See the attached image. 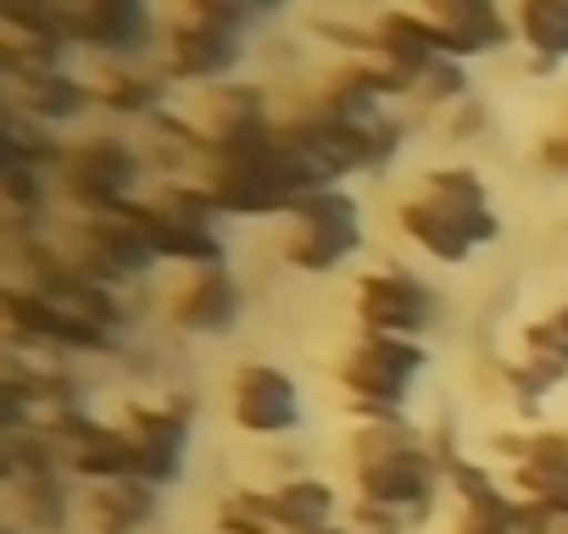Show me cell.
Here are the masks:
<instances>
[{"label":"cell","mask_w":568,"mask_h":534,"mask_svg":"<svg viewBox=\"0 0 568 534\" xmlns=\"http://www.w3.org/2000/svg\"><path fill=\"white\" fill-rule=\"evenodd\" d=\"M201 184L217 217H291L318 189H335V178L284 134V123L212 140Z\"/></svg>","instance_id":"cell-1"},{"label":"cell","mask_w":568,"mask_h":534,"mask_svg":"<svg viewBox=\"0 0 568 534\" xmlns=\"http://www.w3.org/2000/svg\"><path fill=\"white\" fill-rule=\"evenodd\" d=\"M352 479H357V501L402 512L418 528V523H429V512L440 501L446 462L435 456L429 434L413 418L357 423L352 429Z\"/></svg>","instance_id":"cell-2"},{"label":"cell","mask_w":568,"mask_h":534,"mask_svg":"<svg viewBox=\"0 0 568 534\" xmlns=\"http://www.w3.org/2000/svg\"><path fill=\"white\" fill-rule=\"evenodd\" d=\"M262 23L256 7L240 0H179L162 23V51L156 68L168 84H229L234 68L245 62V29Z\"/></svg>","instance_id":"cell-3"},{"label":"cell","mask_w":568,"mask_h":534,"mask_svg":"<svg viewBox=\"0 0 568 534\" xmlns=\"http://www.w3.org/2000/svg\"><path fill=\"white\" fill-rule=\"evenodd\" d=\"M424 368H429L424 340L357 335L335 362V384L357 423H390V418H407V401H413V384Z\"/></svg>","instance_id":"cell-4"},{"label":"cell","mask_w":568,"mask_h":534,"mask_svg":"<svg viewBox=\"0 0 568 534\" xmlns=\"http://www.w3.org/2000/svg\"><path fill=\"white\" fill-rule=\"evenodd\" d=\"M145 178H151L145 145H134L123 134H84L68 145V162L57 173V195L68 201L73 217H101V212L140 201Z\"/></svg>","instance_id":"cell-5"},{"label":"cell","mask_w":568,"mask_h":534,"mask_svg":"<svg viewBox=\"0 0 568 534\" xmlns=\"http://www.w3.org/2000/svg\"><path fill=\"white\" fill-rule=\"evenodd\" d=\"M62 256L79 267L84 279H95L101 290H129V285H145L156 274V250L134 217V201L118 206V212H101V217H68L62 228H51Z\"/></svg>","instance_id":"cell-6"},{"label":"cell","mask_w":568,"mask_h":534,"mask_svg":"<svg viewBox=\"0 0 568 534\" xmlns=\"http://www.w3.org/2000/svg\"><path fill=\"white\" fill-rule=\"evenodd\" d=\"M0 490H7V523L23 534H62L73 517V490L68 468L51 451V440L34 434H0Z\"/></svg>","instance_id":"cell-7"},{"label":"cell","mask_w":568,"mask_h":534,"mask_svg":"<svg viewBox=\"0 0 568 534\" xmlns=\"http://www.w3.org/2000/svg\"><path fill=\"white\" fill-rule=\"evenodd\" d=\"M0 329H7V351H29V357H51V362H68V357H118L123 351V335L45 301L40 290L7 279L0 290Z\"/></svg>","instance_id":"cell-8"},{"label":"cell","mask_w":568,"mask_h":534,"mask_svg":"<svg viewBox=\"0 0 568 534\" xmlns=\"http://www.w3.org/2000/svg\"><path fill=\"white\" fill-rule=\"evenodd\" d=\"M363 245H368V212L346 184L318 189L313 201H302L291 217H284V239H278L284 261L307 279H324V274H335V267H346L352 256H363Z\"/></svg>","instance_id":"cell-9"},{"label":"cell","mask_w":568,"mask_h":534,"mask_svg":"<svg viewBox=\"0 0 568 534\" xmlns=\"http://www.w3.org/2000/svg\"><path fill=\"white\" fill-rule=\"evenodd\" d=\"M57 12L73 51H84L95 68H129L162 51V18L145 0H62Z\"/></svg>","instance_id":"cell-10"},{"label":"cell","mask_w":568,"mask_h":534,"mask_svg":"<svg viewBox=\"0 0 568 534\" xmlns=\"http://www.w3.org/2000/svg\"><path fill=\"white\" fill-rule=\"evenodd\" d=\"M118 423L134 445V479L151 490H168L184 479L190 462V429H195V396H162V401H123Z\"/></svg>","instance_id":"cell-11"},{"label":"cell","mask_w":568,"mask_h":534,"mask_svg":"<svg viewBox=\"0 0 568 534\" xmlns=\"http://www.w3.org/2000/svg\"><path fill=\"white\" fill-rule=\"evenodd\" d=\"M40 434L51 440V451L62 456L68 479L79 484H118V479H134V445L123 434L118 418H95L90 407H73V412H57L40 423Z\"/></svg>","instance_id":"cell-12"},{"label":"cell","mask_w":568,"mask_h":534,"mask_svg":"<svg viewBox=\"0 0 568 534\" xmlns=\"http://www.w3.org/2000/svg\"><path fill=\"white\" fill-rule=\"evenodd\" d=\"M352 312L363 335L424 340L440 324V296L418 274H407V267H368L352 290Z\"/></svg>","instance_id":"cell-13"},{"label":"cell","mask_w":568,"mask_h":534,"mask_svg":"<svg viewBox=\"0 0 568 534\" xmlns=\"http://www.w3.org/2000/svg\"><path fill=\"white\" fill-rule=\"evenodd\" d=\"M229 418L251 440H284L307 423L302 384L278 362H240L229 379Z\"/></svg>","instance_id":"cell-14"},{"label":"cell","mask_w":568,"mask_h":534,"mask_svg":"<svg viewBox=\"0 0 568 534\" xmlns=\"http://www.w3.org/2000/svg\"><path fill=\"white\" fill-rule=\"evenodd\" d=\"M245 290L229 267H195L168 290V324L190 340H223L240 329Z\"/></svg>","instance_id":"cell-15"},{"label":"cell","mask_w":568,"mask_h":534,"mask_svg":"<svg viewBox=\"0 0 568 534\" xmlns=\"http://www.w3.org/2000/svg\"><path fill=\"white\" fill-rule=\"evenodd\" d=\"M0 90H7V112H23L45 129H68L84 112H95L90 79L68 68H0Z\"/></svg>","instance_id":"cell-16"},{"label":"cell","mask_w":568,"mask_h":534,"mask_svg":"<svg viewBox=\"0 0 568 534\" xmlns=\"http://www.w3.org/2000/svg\"><path fill=\"white\" fill-rule=\"evenodd\" d=\"M490 451L513 462V495H518V501L568 506V429L496 434Z\"/></svg>","instance_id":"cell-17"},{"label":"cell","mask_w":568,"mask_h":534,"mask_svg":"<svg viewBox=\"0 0 568 534\" xmlns=\"http://www.w3.org/2000/svg\"><path fill=\"white\" fill-rule=\"evenodd\" d=\"M446 57L452 62H474V57H496L518 40L513 18L496 7V0H435V7H424Z\"/></svg>","instance_id":"cell-18"},{"label":"cell","mask_w":568,"mask_h":534,"mask_svg":"<svg viewBox=\"0 0 568 534\" xmlns=\"http://www.w3.org/2000/svg\"><path fill=\"white\" fill-rule=\"evenodd\" d=\"M418 189L429 195V201H440L463 228H468V239L485 250V245H496L501 239V212H496V201H490V184H485V173L479 167H468V162H446V167H429L424 178H418Z\"/></svg>","instance_id":"cell-19"},{"label":"cell","mask_w":568,"mask_h":534,"mask_svg":"<svg viewBox=\"0 0 568 534\" xmlns=\"http://www.w3.org/2000/svg\"><path fill=\"white\" fill-rule=\"evenodd\" d=\"M73 40L57 7H7L0 12V68H68Z\"/></svg>","instance_id":"cell-20"},{"label":"cell","mask_w":568,"mask_h":534,"mask_svg":"<svg viewBox=\"0 0 568 534\" xmlns=\"http://www.w3.org/2000/svg\"><path fill=\"white\" fill-rule=\"evenodd\" d=\"M368 29H374V57H379L385 68H396V73L407 79V90H413V79H418L424 68H435V62L446 57V45H440L429 12L390 7V12H374ZM407 101H413V95H407Z\"/></svg>","instance_id":"cell-21"},{"label":"cell","mask_w":568,"mask_h":534,"mask_svg":"<svg viewBox=\"0 0 568 534\" xmlns=\"http://www.w3.org/2000/svg\"><path fill=\"white\" fill-rule=\"evenodd\" d=\"M190 117H195V123H201L212 140H229V134H251V129H267V123H278L267 84H251V79H229V84L195 90V101H190Z\"/></svg>","instance_id":"cell-22"},{"label":"cell","mask_w":568,"mask_h":534,"mask_svg":"<svg viewBox=\"0 0 568 534\" xmlns=\"http://www.w3.org/2000/svg\"><path fill=\"white\" fill-rule=\"evenodd\" d=\"M396 234L413 245V250H424L429 261H440V267H463L479 245L468 239V228L440 206V201H429L424 189H413L407 201H396Z\"/></svg>","instance_id":"cell-23"},{"label":"cell","mask_w":568,"mask_h":534,"mask_svg":"<svg viewBox=\"0 0 568 534\" xmlns=\"http://www.w3.org/2000/svg\"><path fill=\"white\" fill-rule=\"evenodd\" d=\"M267 512H273L278 534L329 528V523H341V490L324 473H291V479L267 484Z\"/></svg>","instance_id":"cell-24"},{"label":"cell","mask_w":568,"mask_h":534,"mask_svg":"<svg viewBox=\"0 0 568 534\" xmlns=\"http://www.w3.org/2000/svg\"><path fill=\"white\" fill-rule=\"evenodd\" d=\"M90 90H95V106L112 112V117H140V123H151V117L168 106V79H162V68H151V62L90 68Z\"/></svg>","instance_id":"cell-25"},{"label":"cell","mask_w":568,"mask_h":534,"mask_svg":"<svg viewBox=\"0 0 568 534\" xmlns=\"http://www.w3.org/2000/svg\"><path fill=\"white\" fill-rule=\"evenodd\" d=\"M156 512H162V490H151L140 479L84 490V523L95 534H145L156 523Z\"/></svg>","instance_id":"cell-26"},{"label":"cell","mask_w":568,"mask_h":534,"mask_svg":"<svg viewBox=\"0 0 568 534\" xmlns=\"http://www.w3.org/2000/svg\"><path fill=\"white\" fill-rule=\"evenodd\" d=\"M0 162H23V167H40L57 178L68 162V140L23 112H0Z\"/></svg>","instance_id":"cell-27"},{"label":"cell","mask_w":568,"mask_h":534,"mask_svg":"<svg viewBox=\"0 0 568 534\" xmlns=\"http://www.w3.org/2000/svg\"><path fill=\"white\" fill-rule=\"evenodd\" d=\"M518 357H524L540 379L568 384V296H562L546 318H535V324L518 329Z\"/></svg>","instance_id":"cell-28"},{"label":"cell","mask_w":568,"mask_h":534,"mask_svg":"<svg viewBox=\"0 0 568 534\" xmlns=\"http://www.w3.org/2000/svg\"><path fill=\"white\" fill-rule=\"evenodd\" d=\"M518 45L540 62H568V0H518L513 12Z\"/></svg>","instance_id":"cell-29"},{"label":"cell","mask_w":568,"mask_h":534,"mask_svg":"<svg viewBox=\"0 0 568 534\" xmlns=\"http://www.w3.org/2000/svg\"><path fill=\"white\" fill-rule=\"evenodd\" d=\"M463 101H474V84H468V62H452V57H440L435 68H424L418 79H413V106L418 112H452V106H463Z\"/></svg>","instance_id":"cell-30"},{"label":"cell","mask_w":568,"mask_h":534,"mask_svg":"<svg viewBox=\"0 0 568 534\" xmlns=\"http://www.w3.org/2000/svg\"><path fill=\"white\" fill-rule=\"evenodd\" d=\"M212 523H217V534H278V523H273V512H267V490H251V484L229 490V495L217 501Z\"/></svg>","instance_id":"cell-31"},{"label":"cell","mask_w":568,"mask_h":534,"mask_svg":"<svg viewBox=\"0 0 568 534\" xmlns=\"http://www.w3.org/2000/svg\"><path fill=\"white\" fill-rule=\"evenodd\" d=\"M496 373H501V384H507V401L518 407V418H529V423H535V418H540V401H546L557 384H551V379H540V373H535L524 357H507Z\"/></svg>","instance_id":"cell-32"},{"label":"cell","mask_w":568,"mask_h":534,"mask_svg":"<svg viewBox=\"0 0 568 534\" xmlns=\"http://www.w3.org/2000/svg\"><path fill=\"white\" fill-rule=\"evenodd\" d=\"M440 129H446L452 145H468V140H479V134L490 129V106H485V101H463V106H452V112L440 117Z\"/></svg>","instance_id":"cell-33"},{"label":"cell","mask_w":568,"mask_h":534,"mask_svg":"<svg viewBox=\"0 0 568 534\" xmlns=\"http://www.w3.org/2000/svg\"><path fill=\"white\" fill-rule=\"evenodd\" d=\"M346 528L352 534H413V523L402 512H385V506H368V501H352Z\"/></svg>","instance_id":"cell-34"},{"label":"cell","mask_w":568,"mask_h":534,"mask_svg":"<svg viewBox=\"0 0 568 534\" xmlns=\"http://www.w3.org/2000/svg\"><path fill=\"white\" fill-rule=\"evenodd\" d=\"M535 167L551 173V178H568V123L535 140Z\"/></svg>","instance_id":"cell-35"},{"label":"cell","mask_w":568,"mask_h":534,"mask_svg":"<svg viewBox=\"0 0 568 534\" xmlns=\"http://www.w3.org/2000/svg\"><path fill=\"white\" fill-rule=\"evenodd\" d=\"M518 528H524V534H568V506H540V501H524Z\"/></svg>","instance_id":"cell-36"},{"label":"cell","mask_w":568,"mask_h":534,"mask_svg":"<svg viewBox=\"0 0 568 534\" xmlns=\"http://www.w3.org/2000/svg\"><path fill=\"white\" fill-rule=\"evenodd\" d=\"M524 73H529V79H557L562 68H557V62H540V57H529V62H524Z\"/></svg>","instance_id":"cell-37"},{"label":"cell","mask_w":568,"mask_h":534,"mask_svg":"<svg viewBox=\"0 0 568 534\" xmlns=\"http://www.w3.org/2000/svg\"><path fill=\"white\" fill-rule=\"evenodd\" d=\"M457 534H518V528H485V523H463L457 517Z\"/></svg>","instance_id":"cell-38"},{"label":"cell","mask_w":568,"mask_h":534,"mask_svg":"<svg viewBox=\"0 0 568 534\" xmlns=\"http://www.w3.org/2000/svg\"><path fill=\"white\" fill-rule=\"evenodd\" d=\"M307 534H352L346 523H329V528H307Z\"/></svg>","instance_id":"cell-39"}]
</instances>
